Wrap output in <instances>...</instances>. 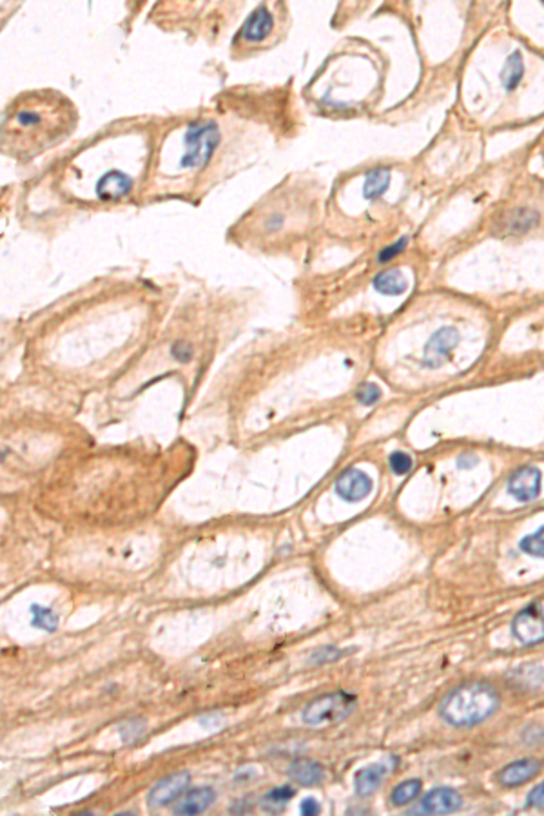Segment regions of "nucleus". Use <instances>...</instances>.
<instances>
[{"label":"nucleus","mask_w":544,"mask_h":816,"mask_svg":"<svg viewBox=\"0 0 544 816\" xmlns=\"http://www.w3.org/2000/svg\"><path fill=\"white\" fill-rule=\"evenodd\" d=\"M79 109L56 89L20 93L6 106L2 116V151L28 160L48 151L75 131Z\"/></svg>","instance_id":"obj_1"},{"label":"nucleus","mask_w":544,"mask_h":816,"mask_svg":"<svg viewBox=\"0 0 544 816\" xmlns=\"http://www.w3.org/2000/svg\"><path fill=\"white\" fill-rule=\"evenodd\" d=\"M501 704V697L490 684L466 682L450 691L441 704V717L455 727L485 722Z\"/></svg>","instance_id":"obj_2"},{"label":"nucleus","mask_w":544,"mask_h":816,"mask_svg":"<svg viewBox=\"0 0 544 816\" xmlns=\"http://www.w3.org/2000/svg\"><path fill=\"white\" fill-rule=\"evenodd\" d=\"M221 140V133L218 129V124L214 120H200L193 122L186 131L183 136V154L180 158V165L183 169H200L213 158L218 144Z\"/></svg>","instance_id":"obj_3"},{"label":"nucleus","mask_w":544,"mask_h":816,"mask_svg":"<svg viewBox=\"0 0 544 816\" xmlns=\"http://www.w3.org/2000/svg\"><path fill=\"white\" fill-rule=\"evenodd\" d=\"M356 697L347 691H334V693L321 695L318 699L311 700L305 706L301 718L308 726H327L336 724L339 720L347 718L356 707Z\"/></svg>","instance_id":"obj_4"},{"label":"nucleus","mask_w":544,"mask_h":816,"mask_svg":"<svg viewBox=\"0 0 544 816\" xmlns=\"http://www.w3.org/2000/svg\"><path fill=\"white\" fill-rule=\"evenodd\" d=\"M276 29V16L271 6L261 4L254 9L245 20L243 28L240 29V40L245 46H258L267 42L268 36Z\"/></svg>","instance_id":"obj_5"},{"label":"nucleus","mask_w":544,"mask_h":816,"mask_svg":"<svg viewBox=\"0 0 544 816\" xmlns=\"http://www.w3.org/2000/svg\"><path fill=\"white\" fill-rule=\"evenodd\" d=\"M461 343V336L453 327L446 325L435 330L425 345L423 352V365L430 369H438L446 362L452 350Z\"/></svg>","instance_id":"obj_6"},{"label":"nucleus","mask_w":544,"mask_h":816,"mask_svg":"<svg viewBox=\"0 0 544 816\" xmlns=\"http://www.w3.org/2000/svg\"><path fill=\"white\" fill-rule=\"evenodd\" d=\"M512 632L520 644H537L544 640V612L537 604L528 606L517 613Z\"/></svg>","instance_id":"obj_7"},{"label":"nucleus","mask_w":544,"mask_h":816,"mask_svg":"<svg viewBox=\"0 0 544 816\" xmlns=\"http://www.w3.org/2000/svg\"><path fill=\"white\" fill-rule=\"evenodd\" d=\"M543 475L537 467H520L510 475L508 494L520 502L535 501L540 494Z\"/></svg>","instance_id":"obj_8"},{"label":"nucleus","mask_w":544,"mask_h":816,"mask_svg":"<svg viewBox=\"0 0 544 816\" xmlns=\"http://www.w3.org/2000/svg\"><path fill=\"white\" fill-rule=\"evenodd\" d=\"M372 479L371 475L365 474L359 468H347L343 474H339L338 481H336V492L343 501L347 502H358L367 499L372 492Z\"/></svg>","instance_id":"obj_9"},{"label":"nucleus","mask_w":544,"mask_h":816,"mask_svg":"<svg viewBox=\"0 0 544 816\" xmlns=\"http://www.w3.org/2000/svg\"><path fill=\"white\" fill-rule=\"evenodd\" d=\"M191 775L187 771H178V773L169 775V777L162 778L156 782L153 789L149 791L147 797V804L149 807H163V805L171 804L176 800L181 793H186V789L189 787Z\"/></svg>","instance_id":"obj_10"},{"label":"nucleus","mask_w":544,"mask_h":816,"mask_svg":"<svg viewBox=\"0 0 544 816\" xmlns=\"http://www.w3.org/2000/svg\"><path fill=\"white\" fill-rule=\"evenodd\" d=\"M461 795L452 787H435L421 800L419 811L426 815H448L461 809Z\"/></svg>","instance_id":"obj_11"},{"label":"nucleus","mask_w":544,"mask_h":816,"mask_svg":"<svg viewBox=\"0 0 544 816\" xmlns=\"http://www.w3.org/2000/svg\"><path fill=\"white\" fill-rule=\"evenodd\" d=\"M540 762L535 758H520V760L512 762L506 767H503L497 780L501 782L505 787H517V785L530 782L540 773Z\"/></svg>","instance_id":"obj_12"},{"label":"nucleus","mask_w":544,"mask_h":816,"mask_svg":"<svg viewBox=\"0 0 544 816\" xmlns=\"http://www.w3.org/2000/svg\"><path fill=\"white\" fill-rule=\"evenodd\" d=\"M392 764L394 762H381V764H372L368 767H363L356 773L354 777V787L358 797H371L379 789L381 782L387 778V775L392 771Z\"/></svg>","instance_id":"obj_13"},{"label":"nucleus","mask_w":544,"mask_h":816,"mask_svg":"<svg viewBox=\"0 0 544 816\" xmlns=\"http://www.w3.org/2000/svg\"><path fill=\"white\" fill-rule=\"evenodd\" d=\"M133 187V180L127 174L120 173V171H111V173L104 174L96 184V194L102 198L104 201H113L120 200L126 196Z\"/></svg>","instance_id":"obj_14"},{"label":"nucleus","mask_w":544,"mask_h":816,"mask_svg":"<svg viewBox=\"0 0 544 816\" xmlns=\"http://www.w3.org/2000/svg\"><path fill=\"white\" fill-rule=\"evenodd\" d=\"M214 797H216L214 789L207 787V785L206 787L191 789L189 793H187L186 797H181V800L174 805V812H176V815H187V816L200 815V812H203L211 804H213Z\"/></svg>","instance_id":"obj_15"},{"label":"nucleus","mask_w":544,"mask_h":816,"mask_svg":"<svg viewBox=\"0 0 544 816\" xmlns=\"http://www.w3.org/2000/svg\"><path fill=\"white\" fill-rule=\"evenodd\" d=\"M288 777L298 784L311 787V785H318L323 782L325 778V767L320 762L311 760V758H300L294 760L288 765Z\"/></svg>","instance_id":"obj_16"},{"label":"nucleus","mask_w":544,"mask_h":816,"mask_svg":"<svg viewBox=\"0 0 544 816\" xmlns=\"http://www.w3.org/2000/svg\"><path fill=\"white\" fill-rule=\"evenodd\" d=\"M372 287L379 294L401 296L408 289V279L399 269H387L376 274V278L372 279Z\"/></svg>","instance_id":"obj_17"},{"label":"nucleus","mask_w":544,"mask_h":816,"mask_svg":"<svg viewBox=\"0 0 544 816\" xmlns=\"http://www.w3.org/2000/svg\"><path fill=\"white\" fill-rule=\"evenodd\" d=\"M388 187H391V171L385 169V167H376V169L368 171L367 176H365L363 196L367 200H378L387 193Z\"/></svg>","instance_id":"obj_18"},{"label":"nucleus","mask_w":544,"mask_h":816,"mask_svg":"<svg viewBox=\"0 0 544 816\" xmlns=\"http://www.w3.org/2000/svg\"><path fill=\"white\" fill-rule=\"evenodd\" d=\"M523 76H525V60L520 51H513L501 69V84L506 91H513L519 87Z\"/></svg>","instance_id":"obj_19"},{"label":"nucleus","mask_w":544,"mask_h":816,"mask_svg":"<svg viewBox=\"0 0 544 816\" xmlns=\"http://www.w3.org/2000/svg\"><path fill=\"white\" fill-rule=\"evenodd\" d=\"M537 224H539V214L533 209H517L506 220V231L512 232V234L513 232L520 234V232L533 229Z\"/></svg>","instance_id":"obj_20"},{"label":"nucleus","mask_w":544,"mask_h":816,"mask_svg":"<svg viewBox=\"0 0 544 816\" xmlns=\"http://www.w3.org/2000/svg\"><path fill=\"white\" fill-rule=\"evenodd\" d=\"M294 795H296V789L292 785H280V787L271 789L263 797V809L268 812H280Z\"/></svg>","instance_id":"obj_21"},{"label":"nucleus","mask_w":544,"mask_h":816,"mask_svg":"<svg viewBox=\"0 0 544 816\" xmlns=\"http://www.w3.org/2000/svg\"><path fill=\"white\" fill-rule=\"evenodd\" d=\"M421 780H406L403 782V784L396 785L394 789H392L391 793V800L394 805H406L410 804L412 800H415L418 798V795L421 793Z\"/></svg>","instance_id":"obj_22"},{"label":"nucleus","mask_w":544,"mask_h":816,"mask_svg":"<svg viewBox=\"0 0 544 816\" xmlns=\"http://www.w3.org/2000/svg\"><path fill=\"white\" fill-rule=\"evenodd\" d=\"M29 609H31V622L35 628L44 630V632H55L56 626H59V617H56V613L51 608L33 604Z\"/></svg>","instance_id":"obj_23"},{"label":"nucleus","mask_w":544,"mask_h":816,"mask_svg":"<svg viewBox=\"0 0 544 816\" xmlns=\"http://www.w3.org/2000/svg\"><path fill=\"white\" fill-rule=\"evenodd\" d=\"M519 548L532 557L544 559V526H540L533 534L526 535L525 539H520Z\"/></svg>","instance_id":"obj_24"},{"label":"nucleus","mask_w":544,"mask_h":816,"mask_svg":"<svg viewBox=\"0 0 544 816\" xmlns=\"http://www.w3.org/2000/svg\"><path fill=\"white\" fill-rule=\"evenodd\" d=\"M143 731H146V724H143V720H136V718H134V720H127V722H124L122 727H120L122 740L126 742V744L138 740V738L143 735Z\"/></svg>","instance_id":"obj_25"},{"label":"nucleus","mask_w":544,"mask_h":816,"mask_svg":"<svg viewBox=\"0 0 544 816\" xmlns=\"http://www.w3.org/2000/svg\"><path fill=\"white\" fill-rule=\"evenodd\" d=\"M388 467H391V470L396 475H405L410 472L412 457L408 454H405V452H394L388 457Z\"/></svg>","instance_id":"obj_26"},{"label":"nucleus","mask_w":544,"mask_h":816,"mask_svg":"<svg viewBox=\"0 0 544 816\" xmlns=\"http://www.w3.org/2000/svg\"><path fill=\"white\" fill-rule=\"evenodd\" d=\"M356 397H358V401L361 404L371 407V404L378 403V401L381 399V389H379L376 383H365V385L359 387V390L356 392Z\"/></svg>","instance_id":"obj_27"},{"label":"nucleus","mask_w":544,"mask_h":816,"mask_svg":"<svg viewBox=\"0 0 544 816\" xmlns=\"http://www.w3.org/2000/svg\"><path fill=\"white\" fill-rule=\"evenodd\" d=\"M339 657H343V652H341V650H338V647L334 646H327L316 650V652L311 655V662L325 664V662H332V660H338Z\"/></svg>","instance_id":"obj_28"},{"label":"nucleus","mask_w":544,"mask_h":816,"mask_svg":"<svg viewBox=\"0 0 544 816\" xmlns=\"http://www.w3.org/2000/svg\"><path fill=\"white\" fill-rule=\"evenodd\" d=\"M406 244H408V238H406V236H403V238L398 239L396 244H392V245H388V247L381 249V251H379V254H378V262H379V263H387V262H391V259H394L396 256L399 254V252L405 251Z\"/></svg>","instance_id":"obj_29"},{"label":"nucleus","mask_w":544,"mask_h":816,"mask_svg":"<svg viewBox=\"0 0 544 816\" xmlns=\"http://www.w3.org/2000/svg\"><path fill=\"white\" fill-rule=\"evenodd\" d=\"M171 354H173V357L176 359V362L189 363L194 352H193V347H191L187 342H176L173 347H171Z\"/></svg>","instance_id":"obj_30"},{"label":"nucleus","mask_w":544,"mask_h":816,"mask_svg":"<svg viewBox=\"0 0 544 816\" xmlns=\"http://www.w3.org/2000/svg\"><path fill=\"white\" fill-rule=\"evenodd\" d=\"M528 805L537 809H544V782L535 785L528 795Z\"/></svg>","instance_id":"obj_31"},{"label":"nucleus","mask_w":544,"mask_h":816,"mask_svg":"<svg viewBox=\"0 0 544 816\" xmlns=\"http://www.w3.org/2000/svg\"><path fill=\"white\" fill-rule=\"evenodd\" d=\"M321 807L320 804H318V800L316 798H305L303 802L300 804V812L303 816H314V815H320Z\"/></svg>","instance_id":"obj_32"},{"label":"nucleus","mask_w":544,"mask_h":816,"mask_svg":"<svg viewBox=\"0 0 544 816\" xmlns=\"http://www.w3.org/2000/svg\"><path fill=\"white\" fill-rule=\"evenodd\" d=\"M478 461H479V459H478V457H475V455H472V454H461V455H459V457H458V467H461V468H472L473 464H478Z\"/></svg>","instance_id":"obj_33"}]
</instances>
